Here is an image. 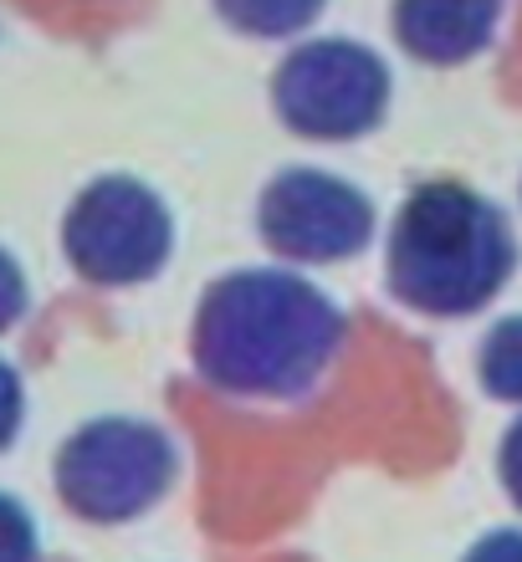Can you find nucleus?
<instances>
[{"mask_svg":"<svg viewBox=\"0 0 522 562\" xmlns=\"http://www.w3.org/2000/svg\"><path fill=\"white\" fill-rule=\"evenodd\" d=\"M344 342V317L292 271H231L195 312V363L221 394L292 400L323 379Z\"/></svg>","mask_w":522,"mask_h":562,"instance_id":"nucleus-1","label":"nucleus"},{"mask_svg":"<svg viewBox=\"0 0 522 562\" xmlns=\"http://www.w3.org/2000/svg\"><path fill=\"white\" fill-rule=\"evenodd\" d=\"M518 246L492 200L456 179L410 190L389 231V292L431 317H471L508 286Z\"/></svg>","mask_w":522,"mask_h":562,"instance_id":"nucleus-2","label":"nucleus"},{"mask_svg":"<svg viewBox=\"0 0 522 562\" xmlns=\"http://www.w3.org/2000/svg\"><path fill=\"white\" fill-rule=\"evenodd\" d=\"M277 119L318 144H348L385 123L389 108V67L379 52L344 36L302 42L271 77Z\"/></svg>","mask_w":522,"mask_h":562,"instance_id":"nucleus-3","label":"nucleus"},{"mask_svg":"<svg viewBox=\"0 0 522 562\" xmlns=\"http://www.w3.org/2000/svg\"><path fill=\"white\" fill-rule=\"evenodd\" d=\"M175 481V445L144 419H92L62 445L57 491L77 517L129 521L149 512Z\"/></svg>","mask_w":522,"mask_h":562,"instance_id":"nucleus-4","label":"nucleus"},{"mask_svg":"<svg viewBox=\"0 0 522 562\" xmlns=\"http://www.w3.org/2000/svg\"><path fill=\"white\" fill-rule=\"evenodd\" d=\"M165 200L129 175H103L73 200L62 221V251L92 286H138L169 261Z\"/></svg>","mask_w":522,"mask_h":562,"instance_id":"nucleus-5","label":"nucleus"},{"mask_svg":"<svg viewBox=\"0 0 522 562\" xmlns=\"http://www.w3.org/2000/svg\"><path fill=\"white\" fill-rule=\"evenodd\" d=\"M256 225H262V240L277 256L308 261V267H329V261L364 251V240L374 231V205L369 194L354 190L338 175L287 169L262 190Z\"/></svg>","mask_w":522,"mask_h":562,"instance_id":"nucleus-6","label":"nucleus"},{"mask_svg":"<svg viewBox=\"0 0 522 562\" xmlns=\"http://www.w3.org/2000/svg\"><path fill=\"white\" fill-rule=\"evenodd\" d=\"M502 0H395V42L425 67H462L492 42Z\"/></svg>","mask_w":522,"mask_h":562,"instance_id":"nucleus-7","label":"nucleus"},{"mask_svg":"<svg viewBox=\"0 0 522 562\" xmlns=\"http://www.w3.org/2000/svg\"><path fill=\"white\" fill-rule=\"evenodd\" d=\"M329 0H215L225 26H236L241 36L256 42H277V36H298L323 15Z\"/></svg>","mask_w":522,"mask_h":562,"instance_id":"nucleus-8","label":"nucleus"},{"mask_svg":"<svg viewBox=\"0 0 522 562\" xmlns=\"http://www.w3.org/2000/svg\"><path fill=\"white\" fill-rule=\"evenodd\" d=\"M477 373H481V384H487V394L522 404V317H502L487 333Z\"/></svg>","mask_w":522,"mask_h":562,"instance_id":"nucleus-9","label":"nucleus"},{"mask_svg":"<svg viewBox=\"0 0 522 562\" xmlns=\"http://www.w3.org/2000/svg\"><path fill=\"white\" fill-rule=\"evenodd\" d=\"M0 562H36V521L11 496H0Z\"/></svg>","mask_w":522,"mask_h":562,"instance_id":"nucleus-10","label":"nucleus"},{"mask_svg":"<svg viewBox=\"0 0 522 562\" xmlns=\"http://www.w3.org/2000/svg\"><path fill=\"white\" fill-rule=\"evenodd\" d=\"M21 312H26V271L0 246V333L11 323H21Z\"/></svg>","mask_w":522,"mask_h":562,"instance_id":"nucleus-11","label":"nucleus"},{"mask_svg":"<svg viewBox=\"0 0 522 562\" xmlns=\"http://www.w3.org/2000/svg\"><path fill=\"white\" fill-rule=\"evenodd\" d=\"M21 415H26V394H21V373L0 358V450L15 440L21 429Z\"/></svg>","mask_w":522,"mask_h":562,"instance_id":"nucleus-12","label":"nucleus"},{"mask_svg":"<svg viewBox=\"0 0 522 562\" xmlns=\"http://www.w3.org/2000/svg\"><path fill=\"white\" fill-rule=\"evenodd\" d=\"M502 486L512 506H522V419H512V429L502 435Z\"/></svg>","mask_w":522,"mask_h":562,"instance_id":"nucleus-13","label":"nucleus"},{"mask_svg":"<svg viewBox=\"0 0 522 562\" xmlns=\"http://www.w3.org/2000/svg\"><path fill=\"white\" fill-rule=\"evenodd\" d=\"M466 562H522V532H492L466 552Z\"/></svg>","mask_w":522,"mask_h":562,"instance_id":"nucleus-14","label":"nucleus"}]
</instances>
